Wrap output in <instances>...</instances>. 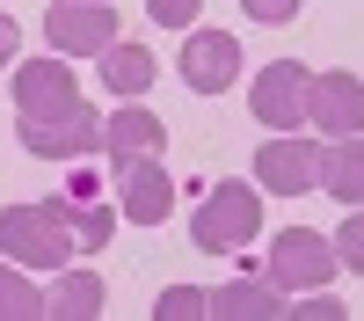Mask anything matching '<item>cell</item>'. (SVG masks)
<instances>
[{"instance_id":"6da1fadb","label":"cell","mask_w":364,"mask_h":321,"mask_svg":"<svg viewBox=\"0 0 364 321\" xmlns=\"http://www.w3.org/2000/svg\"><path fill=\"white\" fill-rule=\"evenodd\" d=\"M80 241H73V226H66V204L44 197V204H8L0 212V256L22 263V270H58Z\"/></svg>"},{"instance_id":"7a4b0ae2","label":"cell","mask_w":364,"mask_h":321,"mask_svg":"<svg viewBox=\"0 0 364 321\" xmlns=\"http://www.w3.org/2000/svg\"><path fill=\"white\" fill-rule=\"evenodd\" d=\"M255 233H262V190H248V183H219L190 212V248L197 256H233Z\"/></svg>"},{"instance_id":"3957f363","label":"cell","mask_w":364,"mask_h":321,"mask_svg":"<svg viewBox=\"0 0 364 321\" xmlns=\"http://www.w3.org/2000/svg\"><path fill=\"white\" fill-rule=\"evenodd\" d=\"M336 241L314 226H284L277 241H269V285L277 292H328V278H336Z\"/></svg>"},{"instance_id":"277c9868","label":"cell","mask_w":364,"mask_h":321,"mask_svg":"<svg viewBox=\"0 0 364 321\" xmlns=\"http://www.w3.org/2000/svg\"><path fill=\"white\" fill-rule=\"evenodd\" d=\"M44 37L58 58H102L117 44V8L109 0H58L44 15Z\"/></svg>"},{"instance_id":"5b68a950","label":"cell","mask_w":364,"mask_h":321,"mask_svg":"<svg viewBox=\"0 0 364 321\" xmlns=\"http://www.w3.org/2000/svg\"><path fill=\"white\" fill-rule=\"evenodd\" d=\"M22 146L37 161H80V154H102V110L73 102L66 117H22Z\"/></svg>"},{"instance_id":"8992f818","label":"cell","mask_w":364,"mask_h":321,"mask_svg":"<svg viewBox=\"0 0 364 321\" xmlns=\"http://www.w3.org/2000/svg\"><path fill=\"white\" fill-rule=\"evenodd\" d=\"M255 183L277 190V197H306V190H321V139H306V132H277V139H262V154H255Z\"/></svg>"},{"instance_id":"52a82bcc","label":"cell","mask_w":364,"mask_h":321,"mask_svg":"<svg viewBox=\"0 0 364 321\" xmlns=\"http://www.w3.org/2000/svg\"><path fill=\"white\" fill-rule=\"evenodd\" d=\"M306 88H314V73L299 66V58H269V66L255 73V88H248V110L269 132H299L306 125Z\"/></svg>"},{"instance_id":"ba28073f","label":"cell","mask_w":364,"mask_h":321,"mask_svg":"<svg viewBox=\"0 0 364 321\" xmlns=\"http://www.w3.org/2000/svg\"><path fill=\"white\" fill-rule=\"evenodd\" d=\"M117 212H124L132 226H161L175 212V183L161 154H139V161H117Z\"/></svg>"},{"instance_id":"9c48e42d","label":"cell","mask_w":364,"mask_h":321,"mask_svg":"<svg viewBox=\"0 0 364 321\" xmlns=\"http://www.w3.org/2000/svg\"><path fill=\"white\" fill-rule=\"evenodd\" d=\"M15 117H66L73 102H80V80L66 73V58H22V66H15Z\"/></svg>"},{"instance_id":"30bf717a","label":"cell","mask_w":364,"mask_h":321,"mask_svg":"<svg viewBox=\"0 0 364 321\" xmlns=\"http://www.w3.org/2000/svg\"><path fill=\"white\" fill-rule=\"evenodd\" d=\"M306 125L321 139H357L364 132V80L357 73H314V88H306Z\"/></svg>"},{"instance_id":"8fae6325","label":"cell","mask_w":364,"mask_h":321,"mask_svg":"<svg viewBox=\"0 0 364 321\" xmlns=\"http://www.w3.org/2000/svg\"><path fill=\"white\" fill-rule=\"evenodd\" d=\"M182 80L197 88V95H226L233 73H240V44H233V29H190V44H182Z\"/></svg>"},{"instance_id":"7c38bea8","label":"cell","mask_w":364,"mask_h":321,"mask_svg":"<svg viewBox=\"0 0 364 321\" xmlns=\"http://www.w3.org/2000/svg\"><path fill=\"white\" fill-rule=\"evenodd\" d=\"M102 146H109V161H139V154H168V125L154 110H139L124 102L117 117H102Z\"/></svg>"},{"instance_id":"4fadbf2b","label":"cell","mask_w":364,"mask_h":321,"mask_svg":"<svg viewBox=\"0 0 364 321\" xmlns=\"http://www.w3.org/2000/svg\"><path fill=\"white\" fill-rule=\"evenodd\" d=\"M321 190L343 204H364V139H328L321 146Z\"/></svg>"},{"instance_id":"5bb4252c","label":"cell","mask_w":364,"mask_h":321,"mask_svg":"<svg viewBox=\"0 0 364 321\" xmlns=\"http://www.w3.org/2000/svg\"><path fill=\"white\" fill-rule=\"evenodd\" d=\"M204 314H219V321H277L284 314V292L277 285H219V292H204Z\"/></svg>"},{"instance_id":"9a60e30c","label":"cell","mask_w":364,"mask_h":321,"mask_svg":"<svg viewBox=\"0 0 364 321\" xmlns=\"http://www.w3.org/2000/svg\"><path fill=\"white\" fill-rule=\"evenodd\" d=\"M154 51H146V44H124V37H117L109 51H102V80H109V95L117 102H139L146 95V88H154Z\"/></svg>"},{"instance_id":"2e32d148","label":"cell","mask_w":364,"mask_h":321,"mask_svg":"<svg viewBox=\"0 0 364 321\" xmlns=\"http://www.w3.org/2000/svg\"><path fill=\"white\" fill-rule=\"evenodd\" d=\"M44 314L51 321H95L102 314V278L95 270H58V285L44 292Z\"/></svg>"},{"instance_id":"e0dca14e","label":"cell","mask_w":364,"mask_h":321,"mask_svg":"<svg viewBox=\"0 0 364 321\" xmlns=\"http://www.w3.org/2000/svg\"><path fill=\"white\" fill-rule=\"evenodd\" d=\"M58 204H66V226H73L80 248H109V233H117V204H102V197H87V204L58 197Z\"/></svg>"},{"instance_id":"ac0fdd59","label":"cell","mask_w":364,"mask_h":321,"mask_svg":"<svg viewBox=\"0 0 364 321\" xmlns=\"http://www.w3.org/2000/svg\"><path fill=\"white\" fill-rule=\"evenodd\" d=\"M0 321H44V292L22 278V263H0Z\"/></svg>"},{"instance_id":"d6986e66","label":"cell","mask_w":364,"mask_h":321,"mask_svg":"<svg viewBox=\"0 0 364 321\" xmlns=\"http://www.w3.org/2000/svg\"><path fill=\"white\" fill-rule=\"evenodd\" d=\"M336 263L364 278V204H357V212L343 219V233H336Z\"/></svg>"},{"instance_id":"ffe728a7","label":"cell","mask_w":364,"mask_h":321,"mask_svg":"<svg viewBox=\"0 0 364 321\" xmlns=\"http://www.w3.org/2000/svg\"><path fill=\"white\" fill-rule=\"evenodd\" d=\"M154 314H161V321H197V314H204V292H197V285H168Z\"/></svg>"},{"instance_id":"44dd1931","label":"cell","mask_w":364,"mask_h":321,"mask_svg":"<svg viewBox=\"0 0 364 321\" xmlns=\"http://www.w3.org/2000/svg\"><path fill=\"white\" fill-rule=\"evenodd\" d=\"M146 15H154L161 29H197V15H204V0H146Z\"/></svg>"},{"instance_id":"7402d4cb","label":"cell","mask_w":364,"mask_h":321,"mask_svg":"<svg viewBox=\"0 0 364 321\" xmlns=\"http://www.w3.org/2000/svg\"><path fill=\"white\" fill-rule=\"evenodd\" d=\"M284 314H299V321H343V307L328 300V292H306V307H284Z\"/></svg>"},{"instance_id":"603a6c76","label":"cell","mask_w":364,"mask_h":321,"mask_svg":"<svg viewBox=\"0 0 364 321\" xmlns=\"http://www.w3.org/2000/svg\"><path fill=\"white\" fill-rule=\"evenodd\" d=\"M240 8H248L255 22H291V15H299V0H240Z\"/></svg>"},{"instance_id":"cb8c5ba5","label":"cell","mask_w":364,"mask_h":321,"mask_svg":"<svg viewBox=\"0 0 364 321\" xmlns=\"http://www.w3.org/2000/svg\"><path fill=\"white\" fill-rule=\"evenodd\" d=\"M15 44H22V29H15V15H0V66H15Z\"/></svg>"}]
</instances>
